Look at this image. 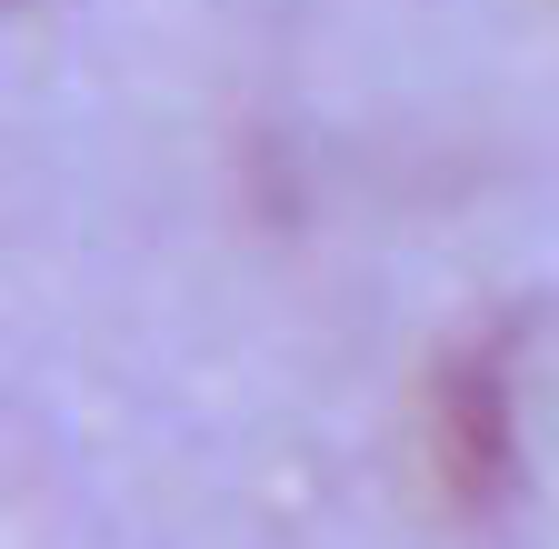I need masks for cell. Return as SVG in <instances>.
<instances>
[{
	"label": "cell",
	"instance_id": "cell-1",
	"mask_svg": "<svg viewBox=\"0 0 559 549\" xmlns=\"http://www.w3.org/2000/svg\"><path fill=\"white\" fill-rule=\"evenodd\" d=\"M430 479L460 520H500L520 500V339L469 330L430 370Z\"/></svg>",
	"mask_w": 559,
	"mask_h": 549
}]
</instances>
